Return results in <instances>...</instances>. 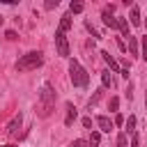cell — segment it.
Segmentation results:
<instances>
[{
    "instance_id": "1",
    "label": "cell",
    "mask_w": 147,
    "mask_h": 147,
    "mask_svg": "<svg viewBox=\"0 0 147 147\" xmlns=\"http://www.w3.org/2000/svg\"><path fill=\"white\" fill-rule=\"evenodd\" d=\"M55 99H57V94H55L53 85H51V83H44V85H41V92H39V96H37V115H39L41 119H46V117L53 115V110H55Z\"/></svg>"
},
{
    "instance_id": "2",
    "label": "cell",
    "mask_w": 147,
    "mask_h": 147,
    "mask_svg": "<svg viewBox=\"0 0 147 147\" xmlns=\"http://www.w3.org/2000/svg\"><path fill=\"white\" fill-rule=\"evenodd\" d=\"M69 78H71L74 87H87V83H90V74L80 67L78 60H71L69 62Z\"/></svg>"
},
{
    "instance_id": "3",
    "label": "cell",
    "mask_w": 147,
    "mask_h": 147,
    "mask_svg": "<svg viewBox=\"0 0 147 147\" xmlns=\"http://www.w3.org/2000/svg\"><path fill=\"white\" fill-rule=\"evenodd\" d=\"M41 62H44V55H41L39 51H30V53H25V55L18 57L16 69H18V71H30V69L41 67Z\"/></svg>"
},
{
    "instance_id": "4",
    "label": "cell",
    "mask_w": 147,
    "mask_h": 147,
    "mask_svg": "<svg viewBox=\"0 0 147 147\" xmlns=\"http://www.w3.org/2000/svg\"><path fill=\"white\" fill-rule=\"evenodd\" d=\"M55 46H57V55L60 57H69V41H67L64 32L60 28L55 30Z\"/></svg>"
},
{
    "instance_id": "5",
    "label": "cell",
    "mask_w": 147,
    "mask_h": 147,
    "mask_svg": "<svg viewBox=\"0 0 147 147\" xmlns=\"http://www.w3.org/2000/svg\"><path fill=\"white\" fill-rule=\"evenodd\" d=\"M96 124H99V131H101V133H110L113 126H115V122H113L108 115H99V117H96Z\"/></svg>"
},
{
    "instance_id": "6",
    "label": "cell",
    "mask_w": 147,
    "mask_h": 147,
    "mask_svg": "<svg viewBox=\"0 0 147 147\" xmlns=\"http://www.w3.org/2000/svg\"><path fill=\"white\" fill-rule=\"evenodd\" d=\"M21 122H23V115L18 113V115L7 124V133H9V136H16V133H18V129H21Z\"/></svg>"
},
{
    "instance_id": "7",
    "label": "cell",
    "mask_w": 147,
    "mask_h": 147,
    "mask_svg": "<svg viewBox=\"0 0 147 147\" xmlns=\"http://www.w3.org/2000/svg\"><path fill=\"white\" fill-rule=\"evenodd\" d=\"M101 57L106 60V64L110 67V71H119V64L115 62V57H113V55H110L108 51H101Z\"/></svg>"
},
{
    "instance_id": "8",
    "label": "cell",
    "mask_w": 147,
    "mask_h": 147,
    "mask_svg": "<svg viewBox=\"0 0 147 147\" xmlns=\"http://www.w3.org/2000/svg\"><path fill=\"white\" fill-rule=\"evenodd\" d=\"M76 119V106L74 103H67V117H64V126H71Z\"/></svg>"
},
{
    "instance_id": "9",
    "label": "cell",
    "mask_w": 147,
    "mask_h": 147,
    "mask_svg": "<svg viewBox=\"0 0 147 147\" xmlns=\"http://www.w3.org/2000/svg\"><path fill=\"white\" fill-rule=\"evenodd\" d=\"M129 16H131V25H136V28H138V25L142 23V18H140V9H138V5H131V14H129Z\"/></svg>"
},
{
    "instance_id": "10",
    "label": "cell",
    "mask_w": 147,
    "mask_h": 147,
    "mask_svg": "<svg viewBox=\"0 0 147 147\" xmlns=\"http://www.w3.org/2000/svg\"><path fill=\"white\" fill-rule=\"evenodd\" d=\"M117 28L122 30V37H126V39L131 37V32H129V21H126V18L119 16V18H117Z\"/></svg>"
},
{
    "instance_id": "11",
    "label": "cell",
    "mask_w": 147,
    "mask_h": 147,
    "mask_svg": "<svg viewBox=\"0 0 147 147\" xmlns=\"http://www.w3.org/2000/svg\"><path fill=\"white\" fill-rule=\"evenodd\" d=\"M129 53H131V55H140V46H138V39H136L133 34L129 37Z\"/></svg>"
},
{
    "instance_id": "12",
    "label": "cell",
    "mask_w": 147,
    "mask_h": 147,
    "mask_svg": "<svg viewBox=\"0 0 147 147\" xmlns=\"http://www.w3.org/2000/svg\"><path fill=\"white\" fill-rule=\"evenodd\" d=\"M71 28V14H64V16H60V30L62 32H67Z\"/></svg>"
},
{
    "instance_id": "13",
    "label": "cell",
    "mask_w": 147,
    "mask_h": 147,
    "mask_svg": "<svg viewBox=\"0 0 147 147\" xmlns=\"http://www.w3.org/2000/svg\"><path fill=\"white\" fill-rule=\"evenodd\" d=\"M101 96H103V87H101V90H96V92H94V96H92V99H90V101H87V108H90V110H92V108H94V106H96V103H99V99H101Z\"/></svg>"
},
{
    "instance_id": "14",
    "label": "cell",
    "mask_w": 147,
    "mask_h": 147,
    "mask_svg": "<svg viewBox=\"0 0 147 147\" xmlns=\"http://www.w3.org/2000/svg\"><path fill=\"white\" fill-rule=\"evenodd\" d=\"M99 142H101V131H92L87 145H90V147H99Z\"/></svg>"
},
{
    "instance_id": "15",
    "label": "cell",
    "mask_w": 147,
    "mask_h": 147,
    "mask_svg": "<svg viewBox=\"0 0 147 147\" xmlns=\"http://www.w3.org/2000/svg\"><path fill=\"white\" fill-rule=\"evenodd\" d=\"M126 133L129 136L136 133V115H129V119H126Z\"/></svg>"
},
{
    "instance_id": "16",
    "label": "cell",
    "mask_w": 147,
    "mask_h": 147,
    "mask_svg": "<svg viewBox=\"0 0 147 147\" xmlns=\"http://www.w3.org/2000/svg\"><path fill=\"white\" fill-rule=\"evenodd\" d=\"M83 9H85V5H83V2H78V0L74 2V0H71V5H69V11H71V14H80Z\"/></svg>"
},
{
    "instance_id": "17",
    "label": "cell",
    "mask_w": 147,
    "mask_h": 147,
    "mask_svg": "<svg viewBox=\"0 0 147 147\" xmlns=\"http://www.w3.org/2000/svg\"><path fill=\"white\" fill-rule=\"evenodd\" d=\"M101 83H103V87H113V78H110V71L108 69L101 71Z\"/></svg>"
},
{
    "instance_id": "18",
    "label": "cell",
    "mask_w": 147,
    "mask_h": 147,
    "mask_svg": "<svg viewBox=\"0 0 147 147\" xmlns=\"http://www.w3.org/2000/svg\"><path fill=\"white\" fill-rule=\"evenodd\" d=\"M140 57L147 62V37H142V39H140Z\"/></svg>"
},
{
    "instance_id": "19",
    "label": "cell",
    "mask_w": 147,
    "mask_h": 147,
    "mask_svg": "<svg viewBox=\"0 0 147 147\" xmlns=\"http://www.w3.org/2000/svg\"><path fill=\"white\" fill-rule=\"evenodd\" d=\"M85 28H87V30L92 32V37H94V39H101V34H99V32H96V30L92 28V23H90V21H85Z\"/></svg>"
},
{
    "instance_id": "20",
    "label": "cell",
    "mask_w": 147,
    "mask_h": 147,
    "mask_svg": "<svg viewBox=\"0 0 147 147\" xmlns=\"http://www.w3.org/2000/svg\"><path fill=\"white\" fill-rule=\"evenodd\" d=\"M117 147H129L126 145V133H119L117 136Z\"/></svg>"
},
{
    "instance_id": "21",
    "label": "cell",
    "mask_w": 147,
    "mask_h": 147,
    "mask_svg": "<svg viewBox=\"0 0 147 147\" xmlns=\"http://www.w3.org/2000/svg\"><path fill=\"white\" fill-rule=\"evenodd\" d=\"M108 108H110V110H117V108H119V99H117V96H113V99H110V103H108Z\"/></svg>"
},
{
    "instance_id": "22",
    "label": "cell",
    "mask_w": 147,
    "mask_h": 147,
    "mask_svg": "<svg viewBox=\"0 0 147 147\" xmlns=\"http://www.w3.org/2000/svg\"><path fill=\"white\" fill-rule=\"evenodd\" d=\"M85 145H87V142H85V140H80V138H76V140H71V142H69V147H85Z\"/></svg>"
},
{
    "instance_id": "23",
    "label": "cell",
    "mask_w": 147,
    "mask_h": 147,
    "mask_svg": "<svg viewBox=\"0 0 147 147\" xmlns=\"http://www.w3.org/2000/svg\"><path fill=\"white\" fill-rule=\"evenodd\" d=\"M5 37H7V39H11V41H14V39H18L16 30H7V32H5Z\"/></svg>"
},
{
    "instance_id": "24",
    "label": "cell",
    "mask_w": 147,
    "mask_h": 147,
    "mask_svg": "<svg viewBox=\"0 0 147 147\" xmlns=\"http://www.w3.org/2000/svg\"><path fill=\"white\" fill-rule=\"evenodd\" d=\"M131 147H140V140H138V133L131 136Z\"/></svg>"
},
{
    "instance_id": "25",
    "label": "cell",
    "mask_w": 147,
    "mask_h": 147,
    "mask_svg": "<svg viewBox=\"0 0 147 147\" xmlns=\"http://www.w3.org/2000/svg\"><path fill=\"white\" fill-rule=\"evenodd\" d=\"M46 9H53V7H57V0H46V5H44Z\"/></svg>"
},
{
    "instance_id": "26",
    "label": "cell",
    "mask_w": 147,
    "mask_h": 147,
    "mask_svg": "<svg viewBox=\"0 0 147 147\" xmlns=\"http://www.w3.org/2000/svg\"><path fill=\"white\" fill-rule=\"evenodd\" d=\"M83 126H85V129H92V119H90V117H83Z\"/></svg>"
},
{
    "instance_id": "27",
    "label": "cell",
    "mask_w": 147,
    "mask_h": 147,
    "mask_svg": "<svg viewBox=\"0 0 147 147\" xmlns=\"http://www.w3.org/2000/svg\"><path fill=\"white\" fill-rule=\"evenodd\" d=\"M2 23H5V18H2V16H0V25H2Z\"/></svg>"
},
{
    "instance_id": "28",
    "label": "cell",
    "mask_w": 147,
    "mask_h": 147,
    "mask_svg": "<svg viewBox=\"0 0 147 147\" xmlns=\"http://www.w3.org/2000/svg\"><path fill=\"white\" fill-rule=\"evenodd\" d=\"M2 147H14V145H2Z\"/></svg>"
},
{
    "instance_id": "29",
    "label": "cell",
    "mask_w": 147,
    "mask_h": 147,
    "mask_svg": "<svg viewBox=\"0 0 147 147\" xmlns=\"http://www.w3.org/2000/svg\"><path fill=\"white\" fill-rule=\"evenodd\" d=\"M145 108H147V96H145Z\"/></svg>"
}]
</instances>
